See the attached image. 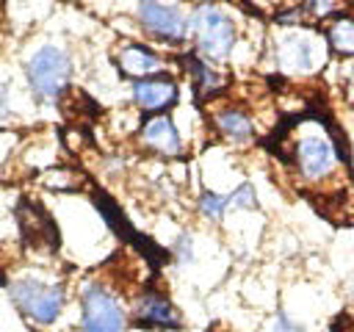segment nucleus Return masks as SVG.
<instances>
[{
	"label": "nucleus",
	"mask_w": 354,
	"mask_h": 332,
	"mask_svg": "<svg viewBox=\"0 0 354 332\" xmlns=\"http://www.w3.org/2000/svg\"><path fill=\"white\" fill-rule=\"evenodd\" d=\"M282 158L288 163L290 177L313 196L324 199H348V163L346 147L335 130H329L321 119H301L282 144Z\"/></svg>",
	"instance_id": "f257e3e1"
},
{
	"label": "nucleus",
	"mask_w": 354,
	"mask_h": 332,
	"mask_svg": "<svg viewBox=\"0 0 354 332\" xmlns=\"http://www.w3.org/2000/svg\"><path fill=\"white\" fill-rule=\"evenodd\" d=\"M329 44L315 22L274 25L268 36V55L279 75L285 77H313L329 61Z\"/></svg>",
	"instance_id": "f03ea898"
},
{
	"label": "nucleus",
	"mask_w": 354,
	"mask_h": 332,
	"mask_svg": "<svg viewBox=\"0 0 354 332\" xmlns=\"http://www.w3.org/2000/svg\"><path fill=\"white\" fill-rule=\"evenodd\" d=\"M188 42L199 55L221 66L241 47V22L227 6L196 0L188 11Z\"/></svg>",
	"instance_id": "7ed1b4c3"
},
{
	"label": "nucleus",
	"mask_w": 354,
	"mask_h": 332,
	"mask_svg": "<svg viewBox=\"0 0 354 332\" xmlns=\"http://www.w3.org/2000/svg\"><path fill=\"white\" fill-rule=\"evenodd\" d=\"M8 296L19 315H25L36 326H53L69 302L66 285L41 274H19L8 279Z\"/></svg>",
	"instance_id": "20e7f679"
},
{
	"label": "nucleus",
	"mask_w": 354,
	"mask_h": 332,
	"mask_svg": "<svg viewBox=\"0 0 354 332\" xmlns=\"http://www.w3.org/2000/svg\"><path fill=\"white\" fill-rule=\"evenodd\" d=\"M22 72L28 91L39 102H58L72 86L75 64L66 47L44 42L28 53V58L22 61Z\"/></svg>",
	"instance_id": "39448f33"
},
{
	"label": "nucleus",
	"mask_w": 354,
	"mask_h": 332,
	"mask_svg": "<svg viewBox=\"0 0 354 332\" xmlns=\"http://www.w3.org/2000/svg\"><path fill=\"white\" fill-rule=\"evenodd\" d=\"M77 304V332H124L130 324V310L122 296L100 279H86L80 285Z\"/></svg>",
	"instance_id": "423d86ee"
},
{
	"label": "nucleus",
	"mask_w": 354,
	"mask_h": 332,
	"mask_svg": "<svg viewBox=\"0 0 354 332\" xmlns=\"http://www.w3.org/2000/svg\"><path fill=\"white\" fill-rule=\"evenodd\" d=\"M133 17L141 33L163 47H183L188 42V11L166 0H136Z\"/></svg>",
	"instance_id": "0eeeda50"
},
{
	"label": "nucleus",
	"mask_w": 354,
	"mask_h": 332,
	"mask_svg": "<svg viewBox=\"0 0 354 332\" xmlns=\"http://www.w3.org/2000/svg\"><path fill=\"white\" fill-rule=\"evenodd\" d=\"M136 138H138V147L152 158L174 160V158L185 155V136H183V130L177 127V122L169 113L144 116Z\"/></svg>",
	"instance_id": "6e6552de"
},
{
	"label": "nucleus",
	"mask_w": 354,
	"mask_h": 332,
	"mask_svg": "<svg viewBox=\"0 0 354 332\" xmlns=\"http://www.w3.org/2000/svg\"><path fill=\"white\" fill-rule=\"evenodd\" d=\"M130 321L138 329H163V332H174L183 326L180 310L158 288H144L136 293V299L130 304Z\"/></svg>",
	"instance_id": "1a4fd4ad"
},
{
	"label": "nucleus",
	"mask_w": 354,
	"mask_h": 332,
	"mask_svg": "<svg viewBox=\"0 0 354 332\" xmlns=\"http://www.w3.org/2000/svg\"><path fill=\"white\" fill-rule=\"evenodd\" d=\"M130 100L144 116L169 113L180 105V83L169 72L149 75V77H136V80H130Z\"/></svg>",
	"instance_id": "9d476101"
},
{
	"label": "nucleus",
	"mask_w": 354,
	"mask_h": 332,
	"mask_svg": "<svg viewBox=\"0 0 354 332\" xmlns=\"http://www.w3.org/2000/svg\"><path fill=\"white\" fill-rule=\"evenodd\" d=\"M210 127L218 138L232 147H249L257 138V124L249 108L238 102H216L210 108Z\"/></svg>",
	"instance_id": "9b49d317"
},
{
	"label": "nucleus",
	"mask_w": 354,
	"mask_h": 332,
	"mask_svg": "<svg viewBox=\"0 0 354 332\" xmlns=\"http://www.w3.org/2000/svg\"><path fill=\"white\" fill-rule=\"evenodd\" d=\"M113 64L116 69L136 80V77H149V75H160V72H169V61L147 42H136V39H127L122 42L116 50H113Z\"/></svg>",
	"instance_id": "f8f14e48"
},
{
	"label": "nucleus",
	"mask_w": 354,
	"mask_h": 332,
	"mask_svg": "<svg viewBox=\"0 0 354 332\" xmlns=\"http://www.w3.org/2000/svg\"><path fill=\"white\" fill-rule=\"evenodd\" d=\"M180 64H183V69H185V75H188V80H191V86H194V94H196L199 100H213V97H218V94L224 91L227 77H224V72H221L218 64L207 61V58L199 55L196 50L183 53V55H180Z\"/></svg>",
	"instance_id": "ddd939ff"
},
{
	"label": "nucleus",
	"mask_w": 354,
	"mask_h": 332,
	"mask_svg": "<svg viewBox=\"0 0 354 332\" xmlns=\"http://www.w3.org/2000/svg\"><path fill=\"white\" fill-rule=\"evenodd\" d=\"M321 30H324L332 53H337L343 58H354V17H348L346 11L335 14L321 22Z\"/></svg>",
	"instance_id": "4468645a"
},
{
	"label": "nucleus",
	"mask_w": 354,
	"mask_h": 332,
	"mask_svg": "<svg viewBox=\"0 0 354 332\" xmlns=\"http://www.w3.org/2000/svg\"><path fill=\"white\" fill-rule=\"evenodd\" d=\"M196 210L199 216H205L207 221H221L227 216V210H232L230 205V191H216V188H205L196 196Z\"/></svg>",
	"instance_id": "2eb2a0df"
},
{
	"label": "nucleus",
	"mask_w": 354,
	"mask_h": 332,
	"mask_svg": "<svg viewBox=\"0 0 354 332\" xmlns=\"http://www.w3.org/2000/svg\"><path fill=\"white\" fill-rule=\"evenodd\" d=\"M230 205L235 210H254L257 208V191L252 183H238L232 191H230Z\"/></svg>",
	"instance_id": "dca6fc26"
},
{
	"label": "nucleus",
	"mask_w": 354,
	"mask_h": 332,
	"mask_svg": "<svg viewBox=\"0 0 354 332\" xmlns=\"http://www.w3.org/2000/svg\"><path fill=\"white\" fill-rule=\"evenodd\" d=\"M14 122V102H11V86L0 83V127H8Z\"/></svg>",
	"instance_id": "f3484780"
},
{
	"label": "nucleus",
	"mask_w": 354,
	"mask_h": 332,
	"mask_svg": "<svg viewBox=\"0 0 354 332\" xmlns=\"http://www.w3.org/2000/svg\"><path fill=\"white\" fill-rule=\"evenodd\" d=\"M174 257H177V263H191L194 260V238L188 235V232H183V235H177V241H174Z\"/></svg>",
	"instance_id": "a211bd4d"
},
{
	"label": "nucleus",
	"mask_w": 354,
	"mask_h": 332,
	"mask_svg": "<svg viewBox=\"0 0 354 332\" xmlns=\"http://www.w3.org/2000/svg\"><path fill=\"white\" fill-rule=\"evenodd\" d=\"M271 332H307L296 318H290L285 310H277L274 315V324H271Z\"/></svg>",
	"instance_id": "6ab92c4d"
},
{
	"label": "nucleus",
	"mask_w": 354,
	"mask_h": 332,
	"mask_svg": "<svg viewBox=\"0 0 354 332\" xmlns=\"http://www.w3.org/2000/svg\"><path fill=\"white\" fill-rule=\"evenodd\" d=\"M268 8H277V14L279 11H285V8H293V6H301V3H296V0H263Z\"/></svg>",
	"instance_id": "aec40b11"
},
{
	"label": "nucleus",
	"mask_w": 354,
	"mask_h": 332,
	"mask_svg": "<svg viewBox=\"0 0 354 332\" xmlns=\"http://www.w3.org/2000/svg\"><path fill=\"white\" fill-rule=\"evenodd\" d=\"M0 288H8V277H6V271L0 268Z\"/></svg>",
	"instance_id": "412c9836"
},
{
	"label": "nucleus",
	"mask_w": 354,
	"mask_h": 332,
	"mask_svg": "<svg viewBox=\"0 0 354 332\" xmlns=\"http://www.w3.org/2000/svg\"><path fill=\"white\" fill-rule=\"evenodd\" d=\"M348 91H351V97H354V75L348 77Z\"/></svg>",
	"instance_id": "4be33fe9"
},
{
	"label": "nucleus",
	"mask_w": 354,
	"mask_h": 332,
	"mask_svg": "<svg viewBox=\"0 0 354 332\" xmlns=\"http://www.w3.org/2000/svg\"><path fill=\"white\" fill-rule=\"evenodd\" d=\"M216 332H224V329H216Z\"/></svg>",
	"instance_id": "5701e85b"
}]
</instances>
